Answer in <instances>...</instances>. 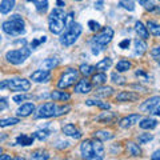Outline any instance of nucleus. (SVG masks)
Instances as JSON below:
<instances>
[{
  "mask_svg": "<svg viewBox=\"0 0 160 160\" xmlns=\"http://www.w3.org/2000/svg\"><path fill=\"white\" fill-rule=\"evenodd\" d=\"M80 153L83 159L87 160H102L104 159V146L103 142L96 138L88 139L80 144Z\"/></svg>",
  "mask_w": 160,
  "mask_h": 160,
  "instance_id": "f257e3e1",
  "label": "nucleus"
},
{
  "mask_svg": "<svg viewBox=\"0 0 160 160\" xmlns=\"http://www.w3.org/2000/svg\"><path fill=\"white\" fill-rule=\"evenodd\" d=\"M2 29L4 33L9 35V36H20V35L26 33V22L20 15L15 13L11 15L8 20L3 22Z\"/></svg>",
  "mask_w": 160,
  "mask_h": 160,
  "instance_id": "f03ea898",
  "label": "nucleus"
},
{
  "mask_svg": "<svg viewBox=\"0 0 160 160\" xmlns=\"http://www.w3.org/2000/svg\"><path fill=\"white\" fill-rule=\"evenodd\" d=\"M66 12L62 7L53 8L48 16V29L53 35H60L63 29H66V24H64V19H66Z\"/></svg>",
  "mask_w": 160,
  "mask_h": 160,
  "instance_id": "7ed1b4c3",
  "label": "nucleus"
},
{
  "mask_svg": "<svg viewBox=\"0 0 160 160\" xmlns=\"http://www.w3.org/2000/svg\"><path fill=\"white\" fill-rule=\"evenodd\" d=\"M31 47H22L18 49H11L6 52V60L13 66H20L31 56Z\"/></svg>",
  "mask_w": 160,
  "mask_h": 160,
  "instance_id": "20e7f679",
  "label": "nucleus"
},
{
  "mask_svg": "<svg viewBox=\"0 0 160 160\" xmlns=\"http://www.w3.org/2000/svg\"><path fill=\"white\" fill-rule=\"evenodd\" d=\"M82 32H83V27L80 26L79 23H75L71 28L66 29V32L60 36L59 42L64 47H71V46H73V44L78 42V39L80 38Z\"/></svg>",
  "mask_w": 160,
  "mask_h": 160,
  "instance_id": "39448f33",
  "label": "nucleus"
},
{
  "mask_svg": "<svg viewBox=\"0 0 160 160\" xmlns=\"http://www.w3.org/2000/svg\"><path fill=\"white\" fill-rule=\"evenodd\" d=\"M80 71L76 68H67L58 80V88L59 89H67L69 87L75 86L78 83V78H79Z\"/></svg>",
  "mask_w": 160,
  "mask_h": 160,
  "instance_id": "423d86ee",
  "label": "nucleus"
},
{
  "mask_svg": "<svg viewBox=\"0 0 160 160\" xmlns=\"http://www.w3.org/2000/svg\"><path fill=\"white\" fill-rule=\"evenodd\" d=\"M115 36V31L112 27H103L99 32H96L91 39V44H98L100 47H107L109 43L112 42Z\"/></svg>",
  "mask_w": 160,
  "mask_h": 160,
  "instance_id": "0eeeda50",
  "label": "nucleus"
},
{
  "mask_svg": "<svg viewBox=\"0 0 160 160\" xmlns=\"http://www.w3.org/2000/svg\"><path fill=\"white\" fill-rule=\"evenodd\" d=\"M7 88L9 91H18V92H27L31 89V82L24 78H13L7 80Z\"/></svg>",
  "mask_w": 160,
  "mask_h": 160,
  "instance_id": "6e6552de",
  "label": "nucleus"
},
{
  "mask_svg": "<svg viewBox=\"0 0 160 160\" xmlns=\"http://www.w3.org/2000/svg\"><path fill=\"white\" fill-rule=\"evenodd\" d=\"M56 111H58V106L52 102H47L42 104L36 113H35V118L36 119H49V118H56Z\"/></svg>",
  "mask_w": 160,
  "mask_h": 160,
  "instance_id": "1a4fd4ad",
  "label": "nucleus"
},
{
  "mask_svg": "<svg viewBox=\"0 0 160 160\" xmlns=\"http://www.w3.org/2000/svg\"><path fill=\"white\" fill-rule=\"evenodd\" d=\"M51 78H52V73L47 68L36 69V71H33L31 75H29V79H31L33 83H47L51 80Z\"/></svg>",
  "mask_w": 160,
  "mask_h": 160,
  "instance_id": "9d476101",
  "label": "nucleus"
},
{
  "mask_svg": "<svg viewBox=\"0 0 160 160\" xmlns=\"http://www.w3.org/2000/svg\"><path fill=\"white\" fill-rule=\"evenodd\" d=\"M159 104H160V96H158V95L149 96L146 102H143L142 104H140V111L146 112V113H152Z\"/></svg>",
  "mask_w": 160,
  "mask_h": 160,
  "instance_id": "9b49d317",
  "label": "nucleus"
},
{
  "mask_svg": "<svg viewBox=\"0 0 160 160\" xmlns=\"http://www.w3.org/2000/svg\"><path fill=\"white\" fill-rule=\"evenodd\" d=\"M140 120H142V116H140L139 113H131V115H128V116H124L119 120V127L123 129H128V128L133 127L135 124H138Z\"/></svg>",
  "mask_w": 160,
  "mask_h": 160,
  "instance_id": "f8f14e48",
  "label": "nucleus"
},
{
  "mask_svg": "<svg viewBox=\"0 0 160 160\" xmlns=\"http://www.w3.org/2000/svg\"><path fill=\"white\" fill-rule=\"evenodd\" d=\"M93 88V83L92 80H88L86 76H84L83 79L78 80V83L75 84V92L76 93H89L92 91Z\"/></svg>",
  "mask_w": 160,
  "mask_h": 160,
  "instance_id": "ddd939ff",
  "label": "nucleus"
},
{
  "mask_svg": "<svg viewBox=\"0 0 160 160\" xmlns=\"http://www.w3.org/2000/svg\"><path fill=\"white\" fill-rule=\"evenodd\" d=\"M63 133L66 135V136H69V138H72V139H82V132H80V129L75 126V124H71V123H68V124H64L63 126Z\"/></svg>",
  "mask_w": 160,
  "mask_h": 160,
  "instance_id": "4468645a",
  "label": "nucleus"
},
{
  "mask_svg": "<svg viewBox=\"0 0 160 160\" xmlns=\"http://www.w3.org/2000/svg\"><path fill=\"white\" fill-rule=\"evenodd\" d=\"M140 99V95L132 91H122L116 95V102L126 103V102H138Z\"/></svg>",
  "mask_w": 160,
  "mask_h": 160,
  "instance_id": "2eb2a0df",
  "label": "nucleus"
},
{
  "mask_svg": "<svg viewBox=\"0 0 160 160\" xmlns=\"http://www.w3.org/2000/svg\"><path fill=\"white\" fill-rule=\"evenodd\" d=\"M118 119H119V118H118V113L109 112L108 109H106V111L102 112V113H100L99 116L96 118V120H98L99 123H104V124H113Z\"/></svg>",
  "mask_w": 160,
  "mask_h": 160,
  "instance_id": "dca6fc26",
  "label": "nucleus"
},
{
  "mask_svg": "<svg viewBox=\"0 0 160 160\" xmlns=\"http://www.w3.org/2000/svg\"><path fill=\"white\" fill-rule=\"evenodd\" d=\"M35 112V104L33 103H23L18 109L16 115L19 118H27L29 115H32Z\"/></svg>",
  "mask_w": 160,
  "mask_h": 160,
  "instance_id": "f3484780",
  "label": "nucleus"
},
{
  "mask_svg": "<svg viewBox=\"0 0 160 160\" xmlns=\"http://www.w3.org/2000/svg\"><path fill=\"white\" fill-rule=\"evenodd\" d=\"M133 44H135V55H136V56H143V55L147 52L148 46L144 39H142V38L135 39Z\"/></svg>",
  "mask_w": 160,
  "mask_h": 160,
  "instance_id": "a211bd4d",
  "label": "nucleus"
},
{
  "mask_svg": "<svg viewBox=\"0 0 160 160\" xmlns=\"http://www.w3.org/2000/svg\"><path fill=\"white\" fill-rule=\"evenodd\" d=\"M92 136L102 140V142H108V140H112L115 138V133L112 131H108V129H98L92 133Z\"/></svg>",
  "mask_w": 160,
  "mask_h": 160,
  "instance_id": "6ab92c4d",
  "label": "nucleus"
},
{
  "mask_svg": "<svg viewBox=\"0 0 160 160\" xmlns=\"http://www.w3.org/2000/svg\"><path fill=\"white\" fill-rule=\"evenodd\" d=\"M139 127L142 129H147V131H151V129L158 127V120L153 118H144L139 122Z\"/></svg>",
  "mask_w": 160,
  "mask_h": 160,
  "instance_id": "aec40b11",
  "label": "nucleus"
},
{
  "mask_svg": "<svg viewBox=\"0 0 160 160\" xmlns=\"http://www.w3.org/2000/svg\"><path fill=\"white\" fill-rule=\"evenodd\" d=\"M35 139L36 138H35L33 135L22 133V135H19V136L16 138V144H19V146H22V147H28V146H32Z\"/></svg>",
  "mask_w": 160,
  "mask_h": 160,
  "instance_id": "412c9836",
  "label": "nucleus"
},
{
  "mask_svg": "<svg viewBox=\"0 0 160 160\" xmlns=\"http://www.w3.org/2000/svg\"><path fill=\"white\" fill-rule=\"evenodd\" d=\"M113 93V88L109 86H98V88L95 89V96L99 98H109Z\"/></svg>",
  "mask_w": 160,
  "mask_h": 160,
  "instance_id": "4be33fe9",
  "label": "nucleus"
},
{
  "mask_svg": "<svg viewBox=\"0 0 160 160\" xmlns=\"http://www.w3.org/2000/svg\"><path fill=\"white\" fill-rule=\"evenodd\" d=\"M135 31H136V33L139 35V38H142L144 40H148L149 39V31L147 26H144V24L142 22H136L135 23Z\"/></svg>",
  "mask_w": 160,
  "mask_h": 160,
  "instance_id": "5701e85b",
  "label": "nucleus"
},
{
  "mask_svg": "<svg viewBox=\"0 0 160 160\" xmlns=\"http://www.w3.org/2000/svg\"><path fill=\"white\" fill-rule=\"evenodd\" d=\"M53 102H68L71 99V93H68L66 91H53L49 95Z\"/></svg>",
  "mask_w": 160,
  "mask_h": 160,
  "instance_id": "b1692460",
  "label": "nucleus"
},
{
  "mask_svg": "<svg viewBox=\"0 0 160 160\" xmlns=\"http://www.w3.org/2000/svg\"><path fill=\"white\" fill-rule=\"evenodd\" d=\"M126 149H127V152H128L129 156H132V158L142 156V149H140L139 144L133 143V142H128L126 144Z\"/></svg>",
  "mask_w": 160,
  "mask_h": 160,
  "instance_id": "393cba45",
  "label": "nucleus"
},
{
  "mask_svg": "<svg viewBox=\"0 0 160 160\" xmlns=\"http://www.w3.org/2000/svg\"><path fill=\"white\" fill-rule=\"evenodd\" d=\"M86 104H87V106H89V107L96 106L100 109H103V111H106V109L111 108V104H109V103L102 102V100H99V99H88V100H86Z\"/></svg>",
  "mask_w": 160,
  "mask_h": 160,
  "instance_id": "a878e982",
  "label": "nucleus"
},
{
  "mask_svg": "<svg viewBox=\"0 0 160 160\" xmlns=\"http://www.w3.org/2000/svg\"><path fill=\"white\" fill-rule=\"evenodd\" d=\"M15 4H16V0H2V3H0V12L3 15L9 13L13 9Z\"/></svg>",
  "mask_w": 160,
  "mask_h": 160,
  "instance_id": "bb28decb",
  "label": "nucleus"
},
{
  "mask_svg": "<svg viewBox=\"0 0 160 160\" xmlns=\"http://www.w3.org/2000/svg\"><path fill=\"white\" fill-rule=\"evenodd\" d=\"M146 26H147L148 31H149V33H151L152 36L160 38V24L158 22H155V20H148Z\"/></svg>",
  "mask_w": 160,
  "mask_h": 160,
  "instance_id": "cd10ccee",
  "label": "nucleus"
},
{
  "mask_svg": "<svg viewBox=\"0 0 160 160\" xmlns=\"http://www.w3.org/2000/svg\"><path fill=\"white\" fill-rule=\"evenodd\" d=\"M92 83H93V86H103V84H106L107 83V75L104 73V72H96V73H93L92 75Z\"/></svg>",
  "mask_w": 160,
  "mask_h": 160,
  "instance_id": "c85d7f7f",
  "label": "nucleus"
},
{
  "mask_svg": "<svg viewBox=\"0 0 160 160\" xmlns=\"http://www.w3.org/2000/svg\"><path fill=\"white\" fill-rule=\"evenodd\" d=\"M112 66V59L111 58H104L102 59L99 63H96V69L100 72H104V71H107V69H109Z\"/></svg>",
  "mask_w": 160,
  "mask_h": 160,
  "instance_id": "c756f323",
  "label": "nucleus"
},
{
  "mask_svg": "<svg viewBox=\"0 0 160 160\" xmlns=\"http://www.w3.org/2000/svg\"><path fill=\"white\" fill-rule=\"evenodd\" d=\"M79 71H80V73H82L83 76L88 78V76H91V75H93L95 71H98V69H96V66H91V64H82V66L79 67Z\"/></svg>",
  "mask_w": 160,
  "mask_h": 160,
  "instance_id": "7c9ffc66",
  "label": "nucleus"
},
{
  "mask_svg": "<svg viewBox=\"0 0 160 160\" xmlns=\"http://www.w3.org/2000/svg\"><path fill=\"white\" fill-rule=\"evenodd\" d=\"M131 67H132V63L129 62V60H119V62L116 63V69H118V72H120V73L129 71Z\"/></svg>",
  "mask_w": 160,
  "mask_h": 160,
  "instance_id": "2f4dec72",
  "label": "nucleus"
},
{
  "mask_svg": "<svg viewBox=\"0 0 160 160\" xmlns=\"http://www.w3.org/2000/svg\"><path fill=\"white\" fill-rule=\"evenodd\" d=\"M49 158V153L47 151H43V149H36L31 153V159H36V160H48Z\"/></svg>",
  "mask_w": 160,
  "mask_h": 160,
  "instance_id": "473e14b6",
  "label": "nucleus"
},
{
  "mask_svg": "<svg viewBox=\"0 0 160 160\" xmlns=\"http://www.w3.org/2000/svg\"><path fill=\"white\" fill-rule=\"evenodd\" d=\"M58 66H59V59L58 58H48L43 62V67L49 69V71L53 69V68H56Z\"/></svg>",
  "mask_w": 160,
  "mask_h": 160,
  "instance_id": "72a5a7b5",
  "label": "nucleus"
},
{
  "mask_svg": "<svg viewBox=\"0 0 160 160\" xmlns=\"http://www.w3.org/2000/svg\"><path fill=\"white\" fill-rule=\"evenodd\" d=\"M126 78L124 76H122L120 75V72H115V73H112L111 75V82L113 83V84H116V86H124L127 82H126Z\"/></svg>",
  "mask_w": 160,
  "mask_h": 160,
  "instance_id": "f704fd0d",
  "label": "nucleus"
},
{
  "mask_svg": "<svg viewBox=\"0 0 160 160\" xmlns=\"http://www.w3.org/2000/svg\"><path fill=\"white\" fill-rule=\"evenodd\" d=\"M20 122L19 118H7V119H2L0 120V127L2 128H6V127H9V126H15Z\"/></svg>",
  "mask_w": 160,
  "mask_h": 160,
  "instance_id": "c9c22d12",
  "label": "nucleus"
},
{
  "mask_svg": "<svg viewBox=\"0 0 160 160\" xmlns=\"http://www.w3.org/2000/svg\"><path fill=\"white\" fill-rule=\"evenodd\" d=\"M119 6L124 8L126 11H129V12H132L135 11V3H133V0H119Z\"/></svg>",
  "mask_w": 160,
  "mask_h": 160,
  "instance_id": "e433bc0d",
  "label": "nucleus"
},
{
  "mask_svg": "<svg viewBox=\"0 0 160 160\" xmlns=\"http://www.w3.org/2000/svg\"><path fill=\"white\" fill-rule=\"evenodd\" d=\"M64 24H66V29L71 28L73 24H75V12L71 11L66 15V19H64Z\"/></svg>",
  "mask_w": 160,
  "mask_h": 160,
  "instance_id": "4c0bfd02",
  "label": "nucleus"
},
{
  "mask_svg": "<svg viewBox=\"0 0 160 160\" xmlns=\"http://www.w3.org/2000/svg\"><path fill=\"white\" fill-rule=\"evenodd\" d=\"M151 140H153V135L152 133H140L138 136V142L139 144H147Z\"/></svg>",
  "mask_w": 160,
  "mask_h": 160,
  "instance_id": "58836bf2",
  "label": "nucleus"
},
{
  "mask_svg": "<svg viewBox=\"0 0 160 160\" xmlns=\"http://www.w3.org/2000/svg\"><path fill=\"white\" fill-rule=\"evenodd\" d=\"M49 135H51V133H49L48 129H39V131H36L33 133V136L36 138L38 140H40V142H43V140H46Z\"/></svg>",
  "mask_w": 160,
  "mask_h": 160,
  "instance_id": "ea45409f",
  "label": "nucleus"
},
{
  "mask_svg": "<svg viewBox=\"0 0 160 160\" xmlns=\"http://www.w3.org/2000/svg\"><path fill=\"white\" fill-rule=\"evenodd\" d=\"M31 98H32L31 95H26L24 92H22L20 95H15L12 100H13V103H16V104H22V102H26L27 99H31Z\"/></svg>",
  "mask_w": 160,
  "mask_h": 160,
  "instance_id": "a19ab883",
  "label": "nucleus"
},
{
  "mask_svg": "<svg viewBox=\"0 0 160 160\" xmlns=\"http://www.w3.org/2000/svg\"><path fill=\"white\" fill-rule=\"evenodd\" d=\"M36 9L39 13H46L48 9V0H42L36 3Z\"/></svg>",
  "mask_w": 160,
  "mask_h": 160,
  "instance_id": "79ce46f5",
  "label": "nucleus"
},
{
  "mask_svg": "<svg viewBox=\"0 0 160 160\" xmlns=\"http://www.w3.org/2000/svg\"><path fill=\"white\" fill-rule=\"evenodd\" d=\"M88 27H89V29H91L92 32H99L100 29H102V26H100V24L98 23V22H95V20H89L88 22Z\"/></svg>",
  "mask_w": 160,
  "mask_h": 160,
  "instance_id": "37998d69",
  "label": "nucleus"
},
{
  "mask_svg": "<svg viewBox=\"0 0 160 160\" xmlns=\"http://www.w3.org/2000/svg\"><path fill=\"white\" fill-rule=\"evenodd\" d=\"M71 111V106H62V107H58V111H56V118L58 116H62V115H66Z\"/></svg>",
  "mask_w": 160,
  "mask_h": 160,
  "instance_id": "c03bdc74",
  "label": "nucleus"
},
{
  "mask_svg": "<svg viewBox=\"0 0 160 160\" xmlns=\"http://www.w3.org/2000/svg\"><path fill=\"white\" fill-rule=\"evenodd\" d=\"M129 44H131V40H129V39H124V40H122V42L119 43V48L127 49L129 47Z\"/></svg>",
  "mask_w": 160,
  "mask_h": 160,
  "instance_id": "a18cd8bd",
  "label": "nucleus"
},
{
  "mask_svg": "<svg viewBox=\"0 0 160 160\" xmlns=\"http://www.w3.org/2000/svg\"><path fill=\"white\" fill-rule=\"evenodd\" d=\"M135 75H136L138 78H142V79H149V75L144 72L143 69H138V71L135 72Z\"/></svg>",
  "mask_w": 160,
  "mask_h": 160,
  "instance_id": "49530a36",
  "label": "nucleus"
},
{
  "mask_svg": "<svg viewBox=\"0 0 160 160\" xmlns=\"http://www.w3.org/2000/svg\"><path fill=\"white\" fill-rule=\"evenodd\" d=\"M149 53H151L152 59H153V58H156L158 55H160V46H156V47H153V48L151 49V52H149Z\"/></svg>",
  "mask_w": 160,
  "mask_h": 160,
  "instance_id": "de8ad7c7",
  "label": "nucleus"
},
{
  "mask_svg": "<svg viewBox=\"0 0 160 160\" xmlns=\"http://www.w3.org/2000/svg\"><path fill=\"white\" fill-rule=\"evenodd\" d=\"M40 44H42V40H40V39H33L32 42H31V48H32V49L38 48Z\"/></svg>",
  "mask_w": 160,
  "mask_h": 160,
  "instance_id": "09e8293b",
  "label": "nucleus"
},
{
  "mask_svg": "<svg viewBox=\"0 0 160 160\" xmlns=\"http://www.w3.org/2000/svg\"><path fill=\"white\" fill-rule=\"evenodd\" d=\"M6 108H7V99L2 98L0 99V111H4Z\"/></svg>",
  "mask_w": 160,
  "mask_h": 160,
  "instance_id": "8fccbe9b",
  "label": "nucleus"
},
{
  "mask_svg": "<svg viewBox=\"0 0 160 160\" xmlns=\"http://www.w3.org/2000/svg\"><path fill=\"white\" fill-rule=\"evenodd\" d=\"M151 159L152 160H160V148L159 149H156L152 155H151Z\"/></svg>",
  "mask_w": 160,
  "mask_h": 160,
  "instance_id": "3c124183",
  "label": "nucleus"
},
{
  "mask_svg": "<svg viewBox=\"0 0 160 160\" xmlns=\"http://www.w3.org/2000/svg\"><path fill=\"white\" fill-rule=\"evenodd\" d=\"M103 4H104L103 0H98V2L95 3V8H96V9H100V11H102V9H103Z\"/></svg>",
  "mask_w": 160,
  "mask_h": 160,
  "instance_id": "603ef678",
  "label": "nucleus"
},
{
  "mask_svg": "<svg viewBox=\"0 0 160 160\" xmlns=\"http://www.w3.org/2000/svg\"><path fill=\"white\" fill-rule=\"evenodd\" d=\"M152 115H155V116H159V118H160V104H159L156 108H155V111L152 112Z\"/></svg>",
  "mask_w": 160,
  "mask_h": 160,
  "instance_id": "864d4df0",
  "label": "nucleus"
},
{
  "mask_svg": "<svg viewBox=\"0 0 160 160\" xmlns=\"http://www.w3.org/2000/svg\"><path fill=\"white\" fill-rule=\"evenodd\" d=\"M12 158L11 156H9V155H6V153H4V155H0V160H11Z\"/></svg>",
  "mask_w": 160,
  "mask_h": 160,
  "instance_id": "5fc2aeb1",
  "label": "nucleus"
},
{
  "mask_svg": "<svg viewBox=\"0 0 160 160\" xmlns=\"http://www.w3.org/2000/svg\"><path fill=\"white\" fill-rule=\"evenodd\" d=\"M56 4H58V7H64L66 6V3H64V0H56Z\"/></svg>",
  "mask_w": 160,
  "mask_h": 160,
  "instance_id": "6e6d98bb",
  "label": "nucleus"
},
{
  "mask_svg": "<svg viewBox=\"0 0 160 160\" xmlns=\"http://www.w3.org/2000/svg\"><path fill=\"white\" fill-rule=\"evenodd\" d=\"M7 88V80H3L2 84H0V89H6Z\"/></svg>",
  "mask_w": 160,
  "mask_h": 160,
  "instance_id": "4d7b16f0",
  "label": "nucleus"
},
{
  "mask_svg": "<svg viewBox=\"0 0 160 160\" xmlns=\"http://www.w3.org/2000/svg\"><path fill=\"white\" fill-rule=\"evenodd\" d=\"M136 2H138L139 4H142V6H146V4L149 2V0H136Z\"/></svg>",
  "mask_w": 160,
  "mask_h": 160,
  "instance_id": "13d9d810",
  "label": "nucleus"
},
{
  "mask_svg": "<svg viewBox=\"0 0 160 160\" xmlns=\"http://www.w3.org/2000/svg\"><path fill=\"white\" fill-rule=\"evenodd\" d=\"M153 60H155V62H156L158 64H160V55H158L156 58H153Z\"/></svg>",
  "mask_w": 160,
  "mask_h": 160,
  "instance_id": "bf43d9fd",
  "label": "nucleus"
},
{
  "mask_svg": "<svg viewBox=\"0 0 160 160\" xmlns=\"http://www.w3.org/2000/svg\"><path fill=\"white\" fill-rule=\"evenodd\" d=\"M27 2H29V3H33V4H36V3H38V0H27Z\"/></svg>",
  "mask_w": 160,
  "mask_h": 160,
  "instance_id": "052dcab7",
  "label": "nucleus"
},
{
  "mask_svg": "<svg viewBox=\"0 0 160 160\" xmlns=\"http://www.w3.org/2000/svg\"><path fill=\"white\" fill-rule=\"evenodd\" d=\"M75 2H83V0H75Z\"/></svg>",
  "mask_w": 160,
  "mask_h": 160,
  "instance_id": "680f3d73",
  "label": "nucleus"
},
{
  "mask_svg": "<svg viewBox=\"0 0 160 160\" xmlns=\"http://www.w3.org/2000/svg\"><path fill=\"white\" fill-rule=\"evenodd\" d=\"M159 2H160V0H159Z\"/></svg>",
  "mask_w": 160,
  "mask_h": 160,
  "instance_id": "e2e57ef3",
  "label": "nucleus"
}]
</instances>
